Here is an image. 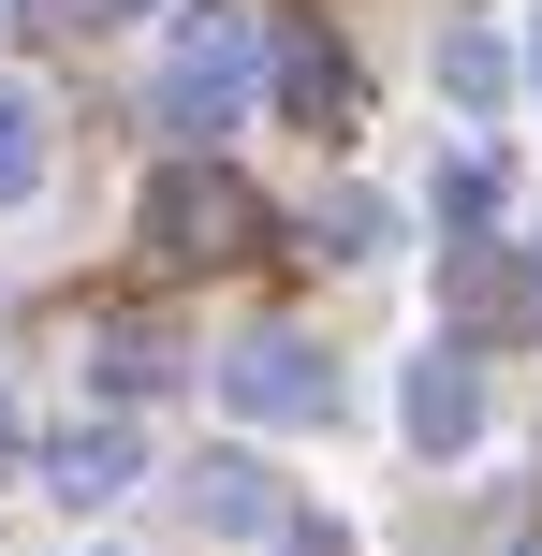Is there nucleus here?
Here are the masks:
<instances>
[{"label":"nucleus","mask_w":542,"mask_h":556,"mask_svg":"<svg viewBox=\"0 0 542 556\" xmlns=\"http://www.w3.org/2000/svg\"><path fill=\"white\" fill-rule=\"evenodd\" d=\"M440 307H455V337H469V352H499V337H528V323H542L528 264H499L484 235H455V250H440Z\"/></svg>","instance_id":"obj_6"},{"label":"nucleus","mask_w":542,"mask_h":556,"mask_svg":"<svg viewBox=\"0 0 542 556\" xmlns=\"http://www.w3.org/2000/svg\"><path fill=\"white\" fill-rule=\"evenodd\" d=\"M528 293H542V235H528Z\"/></svg>","instance_id":"obj_16"},{"label":"nucleus","mask_w":542,"mask_h":556,"mask_svg":"<svg viewBox=\"0 0 542 556\" xmlns=\"http://www.w3.org/2000/svg\"><path fill=\"white\" fill-rule=\"evenodd\" d=\"M264 88H279V117H293V132H323V147L367 117V74H352L323 29H279V45H264Z\"/></svg>","instance_id":"obj_4"},{"label":"nucleus","mask_w":542,"mask_h":556,"mask_svg":"<svg viewBox=\"0 0 542 556\" xmlns=\"http://www.w3.org/2000/svg\"><path fill=\"white\" fill-rule=\"evenodd\" d=\"M88 366H103V395H176V381H191V337H162V323H103V337H88Z\"/></svg>","instance_id":"obj_8"},{"label":"nucleus","mask_w":542,"mask_h":556,"mask_svg":"<svg viewBox=\"0 0 542 556\" xmlns=\"http://www.w3.org/2000/svg\"><path fill=\"white\" fill-rule=\"evenodd\" d=\"M220 395L250 425H338V352H308V337H235V352H220Z\"/></svg>","instance_id":"obj_3"},{"label":"nucleus","mask_w":542,"mask_h":556,"mask_svg":"<svg viewBox=\"0 0 542 556\" xmlns=\"http://www.w3.org/2000/svg\"><path fill=\"white\" fill-rule=\"evenodd\" d=\"M250 88H264V29L235 15V0H191L176 45H162V117H176L191 147H220L235 117H250Z\"/></svg>","instance_id":"obj_1"},{"label":"nucleus","mask_w":542,"mask_h":556,"mask_svg":"<svg viewBox=\"0 0 542 556\" xmlns=\"http://www.w3.org/2000/svg\"><path fill=\"white\" fill-rule=\"evenodd\" d=\"M0 15H29V29H103L117 0H0Z\"/></svg>","instance_id":"obj_14"},{"label":"nucleus","mask_w":542,"mask_h":556,"mask_svg":"<svg viewBox=\"0 0 542 556\" xmlns=\"http://www.w3.org/2000/svg\"><path fill=\"white\" fill-rule=\"evenodd\" d=\"M308 250H323V264L396 250V205H381V191H323V205H308Z\"/></svg>","instance_id":"obj_10"},{"label":"nucleus","mask_w":542,"mask_h":556,"mask_svg":"<svg viewBox=\"0 0 542 556\" xmlns=\"http://www.w3.org/2000/svg\"><path fill=\"white\" fill-rule=\"evenodd\" d=\"M191 513H205V528H279V483H264L250 454H205V469H191Z\"/></svg>","instance_id":"obj_9"},{"label":"nucleus","mask_w":542,"mask_h":556,"mask_svg":"<svg viewBox=\"0 0 542 556\" xmlns=\"http://www.w3.org/2000/svg\"><path fill=\"white\" fill-rule=\"evenodd\" d=\"M250 235H264V205H250L235 162H162L147 176V250L162 264H235Z\"/></svg>","instance_id":"obj_2"},{"label":"nucleus","mask_w":542,"mask_h":556,"mask_svg":"<svg viewBox=\"0 0 542 556\" xmlns=\"http://www.w3.org/2000/svg\"><path fill=\"white\" fill-rule=\"evenodd\" d=\"M29 469V425H15V395H0V483H15Z\"/></svg>","instance_id":"obj_15"},{"label":"nucleus","mask_w":542,"mask_h":556,"mask_svg":"<svg viewBox=\"0 0 542 556\" xmlns=\"http://www.w3.org/2000/svg\"><path fill=\"white\" fill-rule=\"evenodd\" d=\"M396 425H411V454H469V440H484V366H469V337L411 352V381H396Z\"/></svg>","instance_id":"obj_5"},{"label":"nucleus","mask_w":542,"mask_h":556,"mask_svg":"<svg viewBox=\"0 0 542 556\" xmlns=\"http://www.w3.org/2000/svg\"><path fill=\"white\" fill-rule=\"evenodd\" d=\"M29 469H45L74 513H103V498H133V483H147V440H133V425H59Z\"/></svg>","instance_id":"obj_7"},{"label":"nucleus","mask_w":542,"mask_h":556,"mask_svg":"<svg viewBox=\"0 0 542 556\" xmlns=\"http://www.w3.org/2000/svg\"><path fill=\"white\" fill-rule=\"evenodd\" d=\"M440 88H455V103H499V45H484V29H455V45H440Z\"/></svg>","instance_id":"obj_13"},{"label":"nucleus","mask_w":542,"mask_h":556,"mask_svg":"<svg viewBox=\"0 0 542 556\" xmlns=\"http://www.w3.org/2000/svg\"><path fill=\"white\" fill-rule=\"evenodd\" d=\"M440 220H499V162H484V147H455V162H440Z\"/></svg>","instance_id":"obj_12"},{"label":"nucleus","mask_w":542,"mask_h":556,"mask_svg":"<svg viewBox=\"0 0 542 556\" xmlns=\"http://www.w3.org/2000/svg\"><path fill=\"white\" fill-rule=\"evenodd\" d=\"M514 556H542V542H514Z\"/></svg>","instance_id":"obj_17"},{"label":"nucleus","mask_w":542,"mask_h":556,"mask_svg":"<svg viewBox=\"0 0 542 556\" xmlns=\"http://www.w3.org/2000/svg\"><path fill=\"white\" fill-rule=\"evenodd\" d=\"M29 191H45V103L0 88V205H29Z\"/></svg>","instance_id":"obj_11"}]
</instances>
